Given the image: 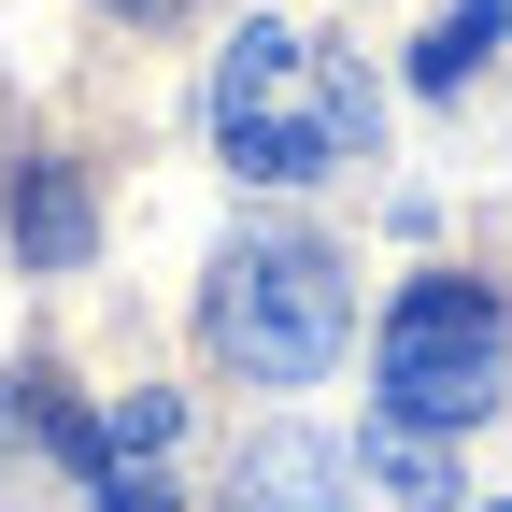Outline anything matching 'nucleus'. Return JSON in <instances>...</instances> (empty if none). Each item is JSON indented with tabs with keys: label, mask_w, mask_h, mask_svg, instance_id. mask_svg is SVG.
I'll use <instances>...</instances> for the list:
<instances>
[{
	"label": "nucleus",
	"mask_w": 512,
	"mask_h": 512,
	"mask_svg": "<svg viewBox=\"0 0 512 512\" xmlns=\"http://www.w3.org/2000/svg\"><path fill=\"white\" fill-rule=\"evenodd\" d=\"M200 114H214V157H228L242 185H328V171L370 157V86H356V57L313 43V29H285V15L228 29Z\"/></svg>",
	"instance_id": "1"
},
{
	"label": "nucleus",
	"mask_w": 512,
	"mask_h": 512,
	"mask_svg": "<svg viewBox=\"0 0 512 512\" xmlns=\"http://www.w3.org/2000/svg\"><path fill=\"white\" fill-rule=\"evenodd\" d=\"M200 328L242 384H271V399H299V384H328L342 342H356V271L328 242H285V228H256L214 256V285H200Z\"/></svg>",
	"instance_id": "2"
},
{
	"label": "nucleus",
	"mask_w": 512,
	"mask_h": 512,
	"mask_svg": "<svg viewBox=\"0 0 512 512\" xmlns=\"http://www.w3.org/2000/svg\"><path fill=\"white\" fill-rule=\"evenodd\" d=\"M498 399H512V313H498V285H470V271L399 285V313H384V413L484 427Z\"/></svg>",
	"instance_id": "3"
},
{
	"label": "nucleus",
	"mask_w": 512,
	"mask_h": 512,
	"mask_svg": "<svg viewBox=\"0 0 512 512\" xmlns=\"http://www.w3.org/2000/svg\"><path fill=\"white\" fill-rule=\"evenodd\" d=\"M57 456L86 470L100 512H185V399L171 384H128L100 413H57Z\"/></svg>",
	"instance_id": "4"
},
{
	"label": "nucleus",
	"mask_w": 512,
	"mask_h": 512,
	"mask_svg": "<svg viewBox=\"0 0 512 512\" xmlns=\"http://www.w3.org/2000/svg\"><path fill=\"white\" fill-rule=\"evenodd\" d=\"M228 512H356V470H342V456H328L313 427H271V441L242 456Z\"/></svg>",
	"instance_id": "5"
},
{
	"label": "nucleus",
	"mask_w": 512,
	"mask_h": 512,
	"mask_svg": "<svg viewBox=\"0 0 512 512\" xmlns=\"http://www.w3.org/2000/svg\"><path fill=\"white\" fill-rule=\"evenodd\" d=\"M86 242H100V200H86V171L29 157V171H15V256H29V271H72Z\"/></svg>",
	"instance_id": "6"
},
{
	"label": "nucleus",
	"mask_w": 512,
	"mask_h": 512,
	"mask_svg": "<svg viewBox=\"0 0 512 512\" xmlns=\"http://www.w3.org/2000/svg\"><path fill=\"white\" fill-rule=\"evenodd\" d=\"M356 470L399 498V512H456V427H413V413H384L356 441Z\"/></svg>",
	"instance_id": "7"
},
{
	"label": "nucleus",
	"mask_w": 512,
	"mask_h": 512,
	"mask_svg": "<svg viewBox=\"0 0 512 512\" xmlns=\"http://www.w3.org/2000/svg\"><path fill=\"white\" fill-rule=\"evenodd\" d=\"M498 29H512V0H441V29L413 43V86H427V100H456L484 57H498Z\"/></svg>",
	"instance_id": "8"
},
{
	"label": "nucleus",
	"mask_w": 512,
	"mask_h": 512,
	"mask_svg": "<svg viewBox=\"0 0 512 512\" xmlns=\"http://www.w3.org/2000/svg\"><path fill=\"white\" fill-rule=\"evenodd\" d=\"M100 15H143V29H157V15H185V0H100Z\"/></svg>",
	"instance_id": "9"
},
{
	"label": "nucleus",
	"mask_w": 512,
	"mask_h": 512,
	"mask_svg": "<svg viewBox=\"0 0 512 512\" xmlns=\"http://www.w3.org/2000/svg\"><path fill=\"white\" fill-rule=\"evenodd\" d=\"M484 512H512V498H484Z\"/></svg>",
	"instance_id": "10"
}]
</instances>
